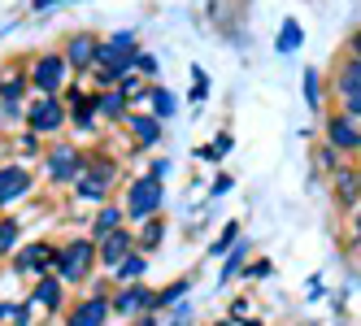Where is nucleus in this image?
I'll return each mask as SVG.
<instances>
[{
	"instance_id": "1",
	"label": "nucleus",
	"mask_w": 361,
	"mask_h": 326,
	"mask_svg": "<svg viewBox=\"0 0 361 326\" xmlns=\"http://www.w3.org/2000/svg\"><path fill=\"white\" fill-rule=\"evenodd\" d=\"M122 179V161L105 148H92L87 161H83V174L74 179V200H83V205H105L109 192L118 187Z\"/></svg>"
},
{
	"instance_id": "2",
	"label": "nucleus",
	"mask_w": 361,
	"mask_h": 326,
	"mask_svg": "<svg viewBox=\"0 0 361 326\" xmlns=\"http://www.w3.org/2000/svg\"><path fill=\"white\" fill-rule=\"evenodd\" d=\"M161 205H166V183L152 179L148 170L131 174V183H126V196H122V209H126V227H144V222L161 218Z\"/></svg>"
},
{
	"instance_id": "3",
	"label": "nucleus",
	"mask_w": 361,
	"mask_h": 326,
	"mask_svg": "<svg viewBox=\"0 0 361 326\" xmlns=\"http://www.w3.org/2000/svg\"><path fill=\"white\" fill-rule=\"evenodd\" d=\"M83 161H87V153H83L79 144L53 139V144H48V153H44V161H39V179L48 187H74V179L83 174Z\"/></svg>"
},
{
	"instance_id": "4",
	"label": "nucleus",
	"mask_w": 361,
	"mask_h": 326,
	"mask_svg": "<svg viewBox=\"0 0 361 326\" xmlns=\"http://www.w3.org/2000/svg\"><path fill=\"white\" fill-rule=\"evenodd\" d=\"M92 270H100L96 261V239L92 235H70L61 239V253H57V279L66 287H79L92 279Z\"/></svg>"
},
{
	"instance_id": "5",
	"label": "nucleus",
	"mask_w": 361,
	"mask_h": 326,
	"mask_svg": "<svg viewBox=\"0 0 361 326\" xmlns=\"http://www.w3.org/2000/svg\"><path fill=\"white\" fill-rule=\"evenodd\" d=\"M27 79H31V92H35V96H61V92L70 87L74 74H70L61 48H57V53H35V57L27 61Z\"/></svg>"
},
{
	"instance_id": "6",
	"label": "nucleus",
	"mask_w": 361,
	"mask_h": 326,
	"mask_svg": "<svg viewBox=\"0 0 361 326\" xmlns=\"http://www.w3.org/2000/svg\"><path fill=\"white\" fill-rule=\"evenodd\" d=\"M70 127L66 100L61 96H31L27 100V131H35L39 139H57Z\"/></svg>"
},
{
	"instance_id": "7",
	"label": "nucleus",
	"mask_w": 361,
	"mask_h": 326,
	"mask_svg": "<svg viewBox=\"0 0 361 326\" xmlns=\"http://www.w3.org/2000/svg\"><path fill=\"white\" fill-rule=\"evenodd\" d=\"M57 253H61V244H53V239H31V244H22L18 253L9 257V270L22 274V279L57 274Z\"/></svg>"
},
{
	"instance_id": "8",
	"label": "nucleus",
	"mask_w": 361,
	"mask_h": 326,
	"mask_svg": "<svg viewBox=\"0 0 361 326\" xmlns=\"http://www.w3.org/2000/svg\"><path fill=\"white\" fill-rule=\"evenodd\" d=\"M109 309H114V318H144V313H157V291H152L148 283H126V287H114Z\"/></svg>"
},
{
	"instance_id": "9",
	"label": "nucleus",
	"mask_w": 361,
	"mask_h": 326,
	"mask_svg": "<svg viewBox=\"0 0 361 326\" xmlns=\"http://www.w3.org/2000/svg\"><path fill=\"white\" fill-rule=\"evenodd\" d=\"M135 57H140V35L135 31H114L100 39V53H96V65H118L131 74L135 70Z\"/></svg>"
},
{
	"instance_id": "10",
	"label": "nucleus",
	"mask_w": 361,
	"mask_h": 326,
	"mask_svg": "<svg viewBox=\"0 0 361 326\" xmlns=\"http://www.w3.org/2000/svg\"><path fill=\"white\" fill-rule=\"evenodd\" d=\"M35 170L22 165V161H5L0 165V209H13L18 200H27L35 192Z\"/></svg>"
},
{
	"instance_id": "11",
	"label": "nucleus",
	"mask_w": 361,
	"mask_h": 326,
	"mask_svg": "<svg viewBox=\"0 0 361 326\" xmlns=\"http://www.w3.org/2000/svg\"><path fill=\"white\" fill-rule=\"evenodd\" d=\"M61 100H66V113H70V131H79V135H96V100H92V92L83 87V79L79 83H70L66 92H61Z\"/></svg>"
},
{
	"instance_id": "12",
	"label": "nucleus",
	"mask_w": 361,
	"mask_h": 326,
	"mask_svg": "<svg viewBox=\"0 0 361 326\" xmlns=\"http://www.w3.org/2000/svg\"><path fill=\"white\" fill-rule=\"evenodd\" d=\"M322 144H331L340 157H361V122H353L348 113H326V127H322Z\"/></svg>"
},
{
	"instance_id": "13",
	"label": "nucleus",
	"mask_w": 361,
	"mask_h": 326,
	"mask_svg": "<svg viewBox=\"0 0 361 326\" xmlns=\"http://www.w3.org/2000/svg\"><path fill=\"white\" fill-rule=\"evenodd\" d=\"M96 53H100V35H92V31H74L61 44V57H66V65H70L74 79H83V74L96 70Z\"/></svg>"
},
{
	"instance_id": "14",
	"label": "nucleus",
	"mask_w": 361,
	"mask_h": 326,
	"mask_svg": "<svg viewBox=\"0 0 361 326\" xmlns=\"http://www.w3.org/2000/svg\"><path fill=\"white\" fill-rule=\"evenodd\" d=\"M122 131L131 135V148H140V153H148L152 144H161L166 139V122L161 118H152L148 109H131L122 122Z\"/></svg>"
},
{
	"instance_id": "15",
	"label": "nucleus",
	"mask_w": 361,
	"mask_h": 326,
	"mask_svg": "<svg viewBox=\"0 0 361 326\" xmlns=\"http://www.w3.org/2000/svg\"><path fill=\"white\" fill-rule=\"evenodd\" d=\"M135 253V227H118V231H109L105 239H96V261H100V270H114L118 261H126Z\"/></svg>"
},
{
	"instance_id": "16",
	"label": "nucleus",
	"mask_w": 361,
	"mask_h": 326,
	"mask_svg": "<svg viewBox=\"0 0 361 326\" xmlns=\"http://www.w3.org/2000/svg\"><path fill=\"white\" fill-rule=\"evenodd\" d=\"M109 318H114L109 296H92V291L66 309V326H109Z\"/></svg>"
},
{
	"instance_id": "17",
	"label": "nucleus",
	"mask_w": 361,
	"mask_h": 326,
	"mask_svg": "<svg viewBox=\"0 0 361 326\" xmlns=\"http://www.w3.org/2000/svg\"><path fill=\"white\" fill-rule=\"evenodd\" d=\"M31 305L35 309H48V313H66L70 305H66V283L57 279V274H39V279L31 283Z\"/></svg>"
},
{
	"instance_id": "18",
	"label": "nucleus",
	"mask_w": 361,
	"mask_h": 326,
	"mask_svg": "<svg viewBox=\"0 0 361 326\" xmlns=\"http://www.w3.org/2000/svg\"><path fill=\"white\" fill-rule=\"evenodd\" d=\"M92 100H96V118L109 122V127H122L126 113H131V100H126L118 87H109V92H92Z\"/></svg>"
},
{
	"instance_id": "19",
	"label": "nucleus",
	"mask_w": 361,
	"mask_h": 326,
	"mask_svg": "<svg viewBox=\"0 0 361 326\" xmlns=\"http://www.w3.org/2000/svg\"><path fill=\"white\" fill-rule=\"evenodd\" d=\"M118 227H126V209H122V200H105V205L92 213L87 235H92V239H105V235L118 231Z\"/></svg>"
},
{
	"instance_id": "20",
	"label": "nucleus",
	"mask_w": 361,
	"mask_h": 326,
	"mask_svg": "<svg viewBox=\"0 0 361 326\" xmlns=\"http://www.w3.org/2000/svg\"><path fill=\"white\" fill-rule=\"evenodd\" d=\"M331 192H335V205H340L344 213H353L361 205V183H357V170H340L331 174Z\"/></svg>"
},
{
	"instance_id": "21",
	"label": "nucleus",
	"mask_w": 361,
	"mask_h": 326,
	"mask_svg": "<svg viewBox=\"0 0 361 326\" xmlns=\"http://www.w3.org/2000/svg\"><path fill=\"white\" fill-rule=\"evenodd\" d=\"M331 87L340 92L344 100H348V96H361V61L344 53L340 65H335V74H331Z\"/></svg>"
},
{
	"instance_id": "22",
	"label": "nucleus",
	"mask_w": 361,
	"mask_h": 326,
	"mask_svg": "<svg viewBox=\"0 0 361 326\" xmlns=\"http://www.w3.org/2000/svg\"><path fill=\"white\" fill-rule=\"evenodd\" d=\"M0 96H9V100H27L31 96L27 61H22V65H0Z\"/></svg>"
},
{
	"instance_id": "23",
	"label": "nucleus",
	"mask_w": 361,
	"mask_h": 326,
	"mask_svg": "<svg viewBox=\"0 0 361 326\" xmlns=\"http://www.w3.org/2000/svg\"><path fill=\"white\" fill-rule=\"evenodd\" d=\"M144 274H148V257L144 253H131L126 261H118L109 270V279H114V287H126V283H144Z\"/></svg>"
},
{
	"instance_id": "24",
	"label": "nucleus",
	"mask_w": 361,
	"mask_h": 326,
	"mask_svg": "<svg viewBox=\"0 0 361 326\" xmlns=\"http://www.w3.org/2000/svg\"><path fill=\"white\" fill-rule=\"evenodd\" d=\"M144 105H148V113L152 118H174V109H178V100H174V92L170 87H161V83H148V96H144Z\"/></svg>"
},
{
	"instance_id": "25",
	"label": "nucleus",
	"mask_w": 361,
	"mask_h": 326,
	"mask_svg": "<svg viewBox=\"0 0 361 326\" xmlns=\"http://www.w3.org/2000/svg\"><path fill=\"white\" fill-rule=\"evenodd\" d=\"M27 127V100H9L0 96V135H13Z\"/></svg>"
},
{
	"instance_id": "26",
	"label": "nucleus",
	"mask_w": 361,
	"mask_h": 326,
	"mask_svg": "<svg viewBox=\"0 0 361 326\" xmlns=\"http://www.w3.org/2000/svg\"><path fill=\"white\" fill-rule=\"evenodd\" d=\"M161 239H166V218H152V222H144V227L135 231V253L152 257V253L161 248Z\"/></svg>"
},
{
	"instance_id": "27",
	"label": "nucleus",
	"mask_w": 361,
	"mask_h": 326,
	"mask_svg": "<svg viewBox=\"0 0 361 326\" xmlns=\"http://www.w3.org/2000/svg\"><path fill=\"white\" fill-rule=\"evenodd\" d=\"M248 253H252V244L248 239H240L231 253L222 257V270H218V283H231V279H240L244 274V265H248Z\"/></svg>"
},
{
	"instance_id": "28",
	"label": "nucleus",
	"mask_w": 361,
	"mask_h": 326,
	"mask_svg": "<svg viewBox=\"0 0 361 326\" xmlns=\"http://www.w3.org/2000/svg\"><path fill=\"white\" fill-rule=\"evenodd\" d=\"M13 144H18L13 153H18V161H22V165H31V161H44V153H48V144H44L35 131H27V127H22V131L13 135Z\"/></svg>"
},
{
	"instance_id": "29",
	"label": "nucleus",
	"mask_w": 361,
	"mask_h": 326,
	"mask_svg": "<svg viewBox=\"0 0 361 326\" xmlns=\"http://www.w3.org/2000/svg\"><path fill=\"white\" fill-rule=\"evenodd\" d=\"M18 248H22V222L13 213H5L0 218V261H9Z\"/></svg>"
},
{
	"instance_id": "30",
	"label": "nucleus",
	"mask_w": 361,
	"mask_h": 326,
	"mask_svg": "<svg viewBox=\"0 0 361 326\" xmlns=\"http://www.w3.org/2000/svg\"><path fill=\"white\" fill-rule=\"evenodd\" d=\"M300 83H305V105L318 113V109H322V70L309 65V70L300 74Z\"/></svg>"
},
{
	"instance_id": "31",
	"label": "nucleus",
	"mask_w": 361,
	"mask_h": 326,
	"mask_svg": "<svg viewBox=\"0 0 361 326\" xmlns=\"http://www.w3.org/2000/svg\"><path fill=\"white\" fill-rule=\"evenodd\" d=\"M235 244H240V222H226V227L218 231V239L209 244V257H218V261H222V257H226Z\"/></svg>"
},
{
	"instance_id": "32",
	"label": "nucleus",
	"mask_w": 361,
	"mask_h": 326,
	"mask_svg": "<svg viewBox=\"0 0 361 326\" xmlns=\"http://www.w3.org/2000/svg\"><path fill=\"white\" fill-rule=\"evenodd\" d=\"M300 22L296 18H288V22H283V27H279V39H274V48H279V53H296V48H300Z\"/></svg>"
},
{
	"instance_id": "33",
	"label": "nucleus",
	"mask_w": 361,
	"mask_h": 326,
	"mask_svg": "<svg viewBox=\"0 0 361 326\" xmlns=\"http://www.w3.org/2000/svg\"><path fill=\"white\" fill-rule=\"evenodd\" d=\"M118 92L131 100V109H135V105H144V96H148V79H140V74L131 70V74H126V79L118 83Z\"/></svg>"
},
{
	"instance_id": "34",
	"label": "nucleus",
	"mask_w": 361,
	"mask_h": 326,
	"mask_svg": "<svg viewBox=\"0 0 361 326\" xmlns=\"http://www.w3.org/2000/svg\"><path fill=\"white\" fill-rule=\"evenodd\" d=\"M231 148H235V139H231V131H218V135H214L209 144L200 148V157H204V161H222V157L231 153Z\"/></svg>"
},
{
	"instance_id": "35",
	"label": "nucleus",
	"mask_w": 361,
	"mask_h": 326,
	"mask_svg": "<svg viewBox=\"0 0 361 326\" xmlns=\"http://www.w3.org/2000/svg\"><path fill=\"white\" fill-rule=\"evenodd\" d=\"M188 287H192V279H174L170 287H161V291H157V313L170 309V305H178V300L188 296Z\"/></svg>"
},
{
	"instance_id": "36",
	"label": "nucleus",
	"mask_w": 361,
	"mask_h": 326,
	"mask_svg": "<svg viewBox=\"0 0 361 326\" xmlns=\"http://www.w3.org/2000/svg\"><path fill=\"white\" fill-rule=\"evenodd\" d=\"M135 74H140V79H148V83H157V74H161V61L152 57V53H144V48H140V57H135Z\"/></svg>"
},
{
	"instance_id": "37",
	"label": "nucleus",
	"mask_w": 361,
	"mask_h": 326,
	"mask_svg": "<svg viewBox=\"0 0 361 326\" xmlns=\"http://www.w3.org/2000/svg\"><path fill=\"white\" fill-rule=\"evenodd\" d=\"M9 326H35V305L31 300H22V305L9 309Z\"/></svg>"
},
{
	"instance_id": "38",
	"label": "nucleus",
	"mask_w": 361,
	"mask_h": 326,
	"mask_svg": "<svg viewBox=\"0 0 361 326\" xmlns=\"http://www.w3.org/2000/svg\"><path fill=\"white\" fill-rule=\"evenodd\" d=\"M314 161H318V165H326L331 174H340V170H344V165H340V153H335L331 144H318V153H314Z\"/></svg>"
},
{
	"instance_id": "39",
	"label": "nucleus",
	"mask_w": 361,
	"mask_h": 326,
	"mask_svg": "<svg viewBox=\"0 0 361 326\" xmlns=\"http://www.w3.org/2000/svg\"><path fill=\"white\" fill-rule=\"evenodd\" d=\"M244 274H248V279L257 283V279H270V274H274V265L262 257V261H252V265H244Z\"/></svg>"
},
{
	"instance_id": "40",
	"label": "nucleus",
	"mask_w": 361,
	"mask_h": 326,
	"mask_svg": "<svg viewBox=\"0 0 361 326\" xmlns=\"http://www.w3.org/2000/svg\"><path fill=\"white\" fill-rule=\"evenodd\" d=\"M231 187H235V179H231V174L222 170V174H218V179H214V187H209V196H226Z\"/></svg>"
},
{
	"instance_id": "41",
	"label": "nucleus",
	"mask_w": 361,
	"mask_h": 326,
	"mask_svg": "<svg viewBox=\"0 0 361 326\" xmlns=\"http://www.w3.org/2000/svg\"><path fill=\"white\" fill-rule=\"evenodd\" d=\"M148 174H152V179H166V174H170V161H166V157H152V161H148Z\"/></svg>"
},
{
	"instance_id": "42",
	"label": "nucleus",
	"mask_w": 361,
	"mask_h": 326,
	"mask_svg": "<svg viewBox=\"0 0 361 326\" xmlns=\"http://www.w3.org/2000/svg\"><path fill=\"white\" fill-rule=\"evenodd\" d=\"M196 74V87H192V100H204V92H209V79H204V70H192Z\"/></svg>"
},
{
	"instance_id": "43",
	"label": "nucleus",
	"mask_w": 361,
	"mask_h": 326,
	"mask_svg": "<svg viewBox=\"0 0 361 326\" xmlns=\"http://www.w3.org/2000/svg\"><path fill=\"white\" fill-rule=\"evenodd\" d=\"M344 53H348V57H357V61H361V27H357V31H353V35H348V44H344Z\"/></svg>"
},
{
	"instance_id": "44",
	"label": "nucleus",
	"mask_w": 361,
	"mask_h": 326,
	"mask_svg": "<svg viewBox=\"0 0 361 326\" xmlns=\"http://www.w3.org/2000/svg\"><path fill=\"white\" fill-rule=\"evenodd\" d=\"M340 113H348L353 122H361V96H348V100H344V109H340Z\"/></svg>"
},
{
	"instance_id": "45",
	"label": "nucleus",
	"mask_w": 361,
	"mask_h": 326,
	"mask_svg": "<svg viewBox=\"0 0 361 326\" xmlns=\"http://www.w3.org/2000/svg\"><path fill=\"white\" fill-rule=\"evenodd\" d=\"M53 5H57V0H31V9H35V13H44V9H53Z\"/></svg>"
},
{
	"instance_id": "46",
	"label": "nucleus",
	"mask_w": 361,
	"mask_h": 326,
	"mask_svg": "<svg viewBox=\"0 0 361 326\" xmlns=\"http://www.w3.org/2000/svg\"><path fill=\"white\" fill-rule=\"evenodd\" d=\"M135 326H161V322H157V318H152V313H144V318H140Z\"/></svg>"
},
{
	"instance_id": "47",
	"label": "nucleus",
	"mask_w": 361,
	"mask_h": 326,
	"mask_svg": "<svg viewBox=\"0 0 361 326\" xmlns=\"http://www.w3.org/2000/svg\"><path fill=\"white\" fill-rule=\"evenodd\" d=\"M240 326H266V322H257V318H240Z\"/></svg>"
},
{
	"instance_id": "48",
	"label": "nucleus",
	"mask_w": 361,
	"mask_h": 326,
	"mask_svg": "<svg viewBox=\"0 0 361 326\" xmlns=\"http://www.w3.org/2000/svg\"><path fill=\"white\" fill-rule=\"evenodd\" d=\"M357 183H361V165H357Z\"/></svg>"
},
{
	"instance_id": "49",
	"label": "nucleus",
	"mask_w": 361,
	"mask_h": 326,
	"mask_svg": "<svg viewBox=\"0 0 361 326\" xmlns=\"http://www.w3.org/2000/svg\"><path fill=\"white\" fill-rule=\"evenodd\" d=\"M218 326H231V322H218Z\"/></svg>"
}]
</instances>
